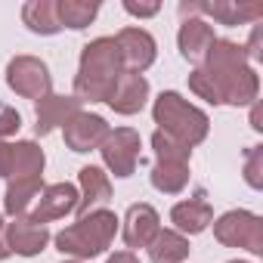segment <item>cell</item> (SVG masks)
Returning <instances> with one entry per match:
<instances>
[{"label":"cell","instance_id":"83f0119b","mask_svg":"<svg viewBox=\"0 0 263 263\" xmlns=\"http://www.w3.org/2000/svg\"><path fill=\"white\" fill-rule=\"evenodd\" d=\"M22 127V115L16 108H0V140H10L13 134H19Z\"/></svg>","mask_w":263,"mask_h":263},{"label":"cell","instance_id":"7a4b0ae2","mask_svg":"<svg viewBox=\"0 0 263 263\" xmlns=\"http://www.w3.org/2000/svg\"><path fill=\"white\" fill-rule=\"evenodd\" d=\"M124 71V59L121 50L115 44V37H93L90 44L81 47V62H78V74H74V99L84 102H105L115 81Z\"/></svg>","mask_w":263,"mask_h":263},{"label":"cell","instance_id":"d590c367","mask_svg":"<svg viewBox=\"0 0 263 263\" xmlns=\"http://www.w3.org/2000/svg\"><path fill=\"white\" fill-rule=\"evenodd\" d=\"M229 263H248V260H229Z\"/></svg>","mask_w":263,"mask_h":263},{"label":"cell","instance_id":"7c38bea8","mask_svg":"<svg viewBox=\"0 0 263 263\" xmlns=\"http://www.w3.org/2000/svg\"><path fill=\"white\" fill-rule=\"evenodd\" d=\"M161 229V217L152 204L146 201H137V204H130L124 220H121V238L130 251H140V248H149V241L158 235Z\"/></svg>","mask_w":263,"mask_h":263},{"label":"cell","instance_id":"484cf974","mask_svg":"<svg viewBox=\"0 0 263 263\" xmlns=\"http://www.w3.org/2000/svg\"><path fill=\"white\" fill-rule=\"evenodd\" d=\"M189 90H192L198 99H204V102H211V105H220V93H217V87H214V81L208 78L204 68L189 71Z\"/></svg>","mask_w":263,"mask_h":263},{"label":"cell","instance_id":"e575fe53","mask_svg":"<svg viewBox=\"0 0 263 263\" xmlns=\"http://www.w3.org/2000/svg\"><path fill=\"white\" fill-rule=\"evenodd\" d=\"M62 263H81V260H62Z\"/></svg>","mask_w":263,"mask_h":263},{"label":"cell","instance_id":"ac0fdd59","mask_svg":"<svg viewBox=\"0 0 263 263\" xmlns=\"http://www.w3.org/2000/svg\"><path fill=\"white\" fill-rule=\"evenodd\" d=\"M78 195H81V201H78V214L81 217L90 214V211L105 208V201L111 198V180H108V174L102 167H96V164H84L78 171Z\"/></svg>","mask_w":263,"mask_h":263},{"label":"cell","instance_id":"44dd1931","mask_svg":"<svg viewBox=\"0 0 263 263\" xmlns=\"http://www.w3.org/2000/svg\"><path fill=\"white\" fill-rule=\"evenodd\" d=\"M22 22L31 34H41V37H53V34L62 31L56 0H28L22 7Z\"/></svg>","mask_w":263,"mask_h":263},{"label":"cell","instance_id":"9c48e42d","mask_svg":"<svg viewBox=\"0 0 263 263\" xmlns=\"http://www.w3.org/2000/svg\"><path fill=\"white\" fill-rule=\"evenodd\" d=\"M115 44L121 50V59H124V71H134V74H143L155 65L158 59V41L140 28V25H127L115 34Z\"/></svg>","mask_w":263,"mask_h":263},{"label":"cell","instance_id":"5b68a950","mask_svg":"<svg viewBox=\"0 0 263 263\" xmlns=\"http://www.w3.org/2000/svg\"><path fill=\"white\" fill-rule=\"evenodd\" d=\"M211 226H214V238L223 248H241L248 254H263V220L254 211H245V208L226 211Z\"/></svg>","mask_w":263,"mask_h":263},{"label":"cell","instance_id":"d4e9b609","mask_svg":"<svg viewBox=\"0 0 263 263\" xmlns=\"http://www.w3.org/2000/svg\"><path fill=\"white\" fill-rule=\"evenodd\" d=\"M152 152H155V161H180V164H189L192 158V149L183 146L180 140L161 134V130H155L152 134Z\"/></svg>","mask_w":263,"mask_h":263},{"label":"cell","instance_id":"f1b7e54d","mask_svg":"<svg viewBox=\"0 0 263 263\" xmlns=\"http://www.w3.org/2000/svg\"><path fill=\"white\" fill-rule=\"evenodd\" d=\"M124 13L137 16V19H152L161 13V4L158 0H152V4H137V0H124Z\"/></svg>","mask_w":263,"mask_h":263},{"label":"cell","instance_id":"603a6c76","mask_svg":"<svg viewBox=\"0 0 263 263\" xmlns=\"http://www.w3.org/2000/svg\"><path fill=\"white\" fill-rule=\"evenodd\" d=\"M56 13H59V25L62 28L84 31L99 16V4L96 0H56Z\"/></svg>","mask_w":263,"mask_h":263},{"label":"cell","instance_id":"52a82bcc","mask_svg":"<svg viewBox=\"0 0 263 263\" xmlns=\"http://www.w3.org/2000/svg\"><path fill=\"white\" fill-rule=\"evenodd\" d=\"M7 87L22 96V99H44L53 93V74H50V65L37 56H13L7 62Z\"/></svg>","mask_w":263,"mask_h":263},{"label":"cell","instance_id":"3957f363","mask_svg":"<svg viewBox=\"0 0 263 263\" xmlns=\"http://www.w3.org/2000/svg\"><path fill=\"white\" fill-rule=\"evenodd\" d=\"M118 229H121L118 214L108 211V208H99V211H90V214L78 217V223L59 229V232L53 235V241H56V248H59L65 257L84 263V260H93V257L105 254L108 245L115 241Z\"/></svg>","mask_w":263,"mask_h":263},{"label":"cell","instance_id":"9a60e30c","mask_svg":"<svg viewBox=\"0 0 263 263\" xmlns=\"http://www.w3.org/2000/svg\"><path fill=\"white\" fill-rule=\"evenodd\" d=\"M78 111H84V105L71 93L68 96L65 93H50V96L37 99V105H34V118H37L34 130H37V137H50L53 130L65 127Z\"/></svg>","mask_w":263,"mask_h":263},{"label":"cell","instance_id":"1f68e13d","mask_svg":"<svg viewBox=\"0 0 263 263\" xmlns=\"http://www.w3.org/2000/svg\"><path fill=\"white\" fill-rule=\"evenodd\" d=\"M105 263H140V257H137L134 251H115Z\"/></svg>","mask_w":263,"mask_h":263},{"label":"cell","instance_id":"cb8c5ba5","mask_svg":"<svg viewBox=\"0 0 263 263\" xmlns=\"http://www.w3.org/2000/svg\"><path fill=\"white\" fill-rule=\"evenodd\" d=\"M152 186L164 195H180L186 186H189V164H180V161H155L152 174H149Z\"/></svg>","mask_w":263,"mask_h":263},{"label":"cell","instance_id":"4dcf8cb0","mask_svg":"<svg viewBox=\"0 0 263 263\" xmlns=\"http://www.w3.org/2000/svg\"><path fill=\"white\" fill-rule=\"evenodd\" d=\"M10 158H13V143L0 140V180L10 177Z\"/></svg>","mask_w":263,"mask_h":263},{"label":"cell","instance_id":"2e32d148","mask_svg":"<svg viewBox=\"0 0 263 263\" xmlns=\"http://www.w3.org/2000/svg\"><path fill=\"white\" fill-rule=\"evenodd\" d=\"M171 223H174V229L180 232V235H198V232H204L211 223H214V208L208 204V198H204V192H198V195H192V198H183V201H177L174 208H171Z\"/></svg>","mask_w":263,"mask_h":263},{"label":"cell","instance_id":"ba28073f","mask_svg":"<svg viewBox=\"0 0 263 263\" xmlns=\"http://www.w3.org/2000/svg\"><path fill=\"white\" fill-rule=\"evenodd\" d=\"M180 16L183 19H214L217 25H251L263 16V4H232V0H192V4H180Z\"/></svg>","mask_w":263,"mask_h":263},{"label":"cell","instance_id":"5bb4252c","mask_svg":"<svg viewBox=\"0 0 263 263\" xmlns=\"http://www.w3.org/2000/svg\"><path fill=\"white\" fill-rule=\"evenodd\" d=\"M4 238H7L10 254H19V257H37V254H44L47 245L53 241L50 229L41 226V223H34V220H28V217L10 220L7 229H4Z\"/></svg>","mask_w":263,"mask_h":263},{"label":"cell","instance_id":"4fadbf2b","mask_svg":"<svg viewBox=\"0 0 263 263\" xmlns=\"http://www.w3.org/2000/svg\"><path fill=\"white\" fill-rule=\"evenodd\" d=\"M149 93H152V87H149L146 74L121 71V78L115 81V87H111V93H108V99H105V105H108L115 115H137V111L146 108Z\"/></svg>","mask_w":263,"mask_h":263},{"label":"cell","instance_id":"277c9868","mask_svg":"<svg viewBox=\"0 0 263 263\" xmlns=\"http://www.w3.org/2000/svg\"><path fill=\"white\" fill-rule=\"evenodd\" d=\"M152 118L158 124L161 134L180 140L183 146L195 149L198 143L208 140V130H211V118L192 105L189 99H183L177 90H161L158 99L152 102Z\"/></svg>","mask_w":263,"mask_h":263},{"label":"cell","instance_id":"8992f818","mask_svg":"<svg viewBox=\"0 0 263 263\" xmlns=\"http://www.w3.org/2000/svg\"><path fill=\"white\" fill-rule=\"evenodd\" d=\"M140 149H143V137L134 127H115L108 130V137L96 152L102 155V164L108 174H115L118 180H127L140 167Z\"/></svg>","mask_w":263,"mask_h":263},{"label":"cell","instance_id":"7402d4cb","mask_svg":"<svg viewBox=\"0 0 263 263\" xmlns=\"http://www.w3.org/2000/svg\"><path fill=\"white\" fill-rule=\"evenodd\" d=\"M149 260L152 263H183L192 251L189 238L180 235L177 229H158V235L149 241Z\"/></svg>","mask_w":263,"mask_h":263},{"label":"cell","instance_id":"e0dca14e","mask_svg":"<svg viewBox=\"0 0 263 263\" xmlns=\"http://www.w3.org/2000/svg\"><path fill=\"white\" fill-rule=\"evenodd\" d=\"M217 41V34H214V25L208 22V19H183L180 22V31H177V47H180V56L186 59V62H195V65H201V59L208 56V50H211V44Z\"/></svg>","mask_w":263,"mask_h":263},{"label":"cell","instance_id":"8fae6325","mask_svg":"<svg viewBox=\"0 0 263 263\" xmlns=\"http://www.w3.org/2000/svg\"><path fill=\"white\" fill-rule=\"evenodd\" d=\"M108 121L102 115H93V111H78L65 127H62V137H65V146L78 155L84 152H93L102 146V140L108 137Z\"/></svg>","mask_w":263,"mask_h":263},{"label":"cell","instance_id":"836d02e7","mask_svg":"<svg viewBox=\"0 0 263 263\" xmlns=\"http://www.w3.org/2000/svg\"><path fill=\"white\" fill-rule=\"evenodd\" d=\"M251 127L254 130H263V124H260V102L251 105Z\"/></svg>","mask_w":263,"mask_h":263},{"label":"cell","instance_id":"30bf717a","mask_svg":"<svg viewBox=\"0 0 263 263\" xmlns=\"http://www.w3.org/2000/svg\"><path fill=\"white\" fill-rule=\"evenodd\" d=\"M78 201H81L78 186H71V183H50V186L41 189L34 208L28 211V220H34L41 226H47L53 220H65L68 214H78Z\"/></svg>","mask_w":263,"mask_h":263},{"label":"cell","instance_id":"d6986e66","mask_svg":"<svg viewBox=\"0 0 263 263\" xmlns=\"http://www.w3.org/2000/svg\"><path fill=\"white\" fill-rule=\"evenodd\" d=\"M44 189V177H25V180H7V192H4V214L10 220L16 217H28V211L34 208L37 195Z\"/></svg>","mask_w":263,"mask_h":263},{"label":"cell","instance_id":"d6a6232c","mask_svg":"<svg viewBox=\"0 0 263 263\" xmlns=\"http://www.w3.org/2000/svg\"><path fill=\"white\" fill-rule=\"evenodd\" d=\"M4 229H7V223H4V214H0V260L13 257V254H10V248H7V238H4Z\"/></svg>","mask_w":263,"mask_h":263},{"label":"cell","instance_id":"f546056e","mask_svg":"<svg viewBox=\"0 0 263 263\" xmlns=\"http://www.w3.org/2000/svg\"><path fill=\"white\" fill-rule=\"evenodd\" d=\"M260 44H263V37H260V25H254V31H251V41H248V47H245V56H248V62H260V59H263V50H260Z\"/></svg>","mask_w":263,"mask_h":263},{"label":"cell","instance_id":"4316f807","mask_svg":"<svg viewBox=\"0 0 263 263\" xmlns=\"http://www.w3.org/2000/svg\"><path fill=\"white\" fill-rule=\"evenodd\" d=\"M245 183L251 189H263V146H251L245 155Z\"/></svg>","mask_w":263,"mask_h":263},{"label":"cell","instance_id":"ffe728a7","mask_svg":"<svg viewBox=\"0 0 263 263\" xmlns=\"http://www.w3.org/2000/svg\"><path fill=\"white\" fill-rule=\"evenodd\" d=\"M47 155L34 140H19L13 143V158H10V177L7 180H25V177H44Z\"/></svg>","mask_w":263,"mask_h":263},{"label":"cell","instance_id":"6da1fadb","mask_svg":"<svg viewBox=\"0 0 263 263\" xmlns=\"http://www.w3.org/2000/svg\"><path fill=\"white\" fill-rule=\"evenodd\" d=\"M198 68H204L208 78L214 81V87L220 93V105H235L238 108V105H254L257 102L260 78H257L254 65L248 62L241 44L217 37Z\"/></svg>","mask_w":263,"mask_h":263}]
</instances>
